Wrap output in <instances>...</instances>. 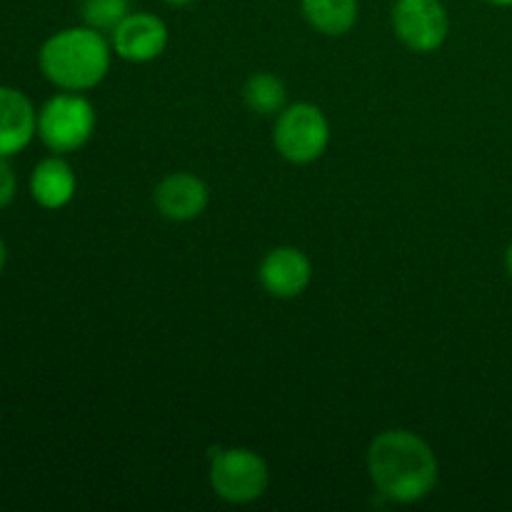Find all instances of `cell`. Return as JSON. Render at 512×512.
Listing matches in <instances>:
<instances>
[{
	"mask_svg": "<svg viewBox=\"0 0 512 512\" xmlns=\"http://www.w3.org/2000/svg\"><path fill=\"white\" fill-rule=\"evenodd\" d=\"M368 470L380 495L393 503H415L433 493L438 458L420 435L385 430L370 443Z\"/></svg>",
	"mask_w": 512,
	"mask_h": 512,
	"instance_id": "1",
	"label": "cell"
},
{
	"mask_svg": "<svg viewBox=\"0 0 512 512\" xmlns=\"http://www.w3.org/2000/svg\"><path fill=\"white\" fill-rule=\"evenodd\" d=\"M45 78L60 90H90L108 75L110 45L95 28H68L50 35L38 55Z\"/></svg>",
	"mask_w": 512,
	"mask_h": 512,
	"instance_id": "2",
	"label": "cell"
},
{
	"mask_svg": "<svg viewBox=\"0 0 512 512\" xmlns=\"http://www.w3.org/2000/svg\"><path fill=\"white\" fill-rule=\"evenodd\" d=\"M95 130V110L78 93L50 98L38 113V135L53 153H73L90 140Z\"/></svg>",
	"mask_w": 512,
	"mask_h": 512,
	"instance_id": "3",
	"label": "cell"
},
{
	"mask_svg": "<svg viewBox=\"0 0 512 512\" xmlns=\"http://www.w3.org/2000/svg\"><path fill=\"white\" fill-rule=\"evenodd\" d=\"M273 140L278 153L290 163H313L328 148V118L323 115V110L310 103L290 105V108L280 110Z\"/></svg>",
	"mask_w": 512,
	"mask_h": 512,
	"instance_id": "4",
	"label": "cell"
},
{
	"mask_svg": "<svg viewBox=\"0 0 512 512\" xmlns=\"http://www.w3.org/2000/svg\"><path fill=\"white\" fill-rule=\"evenodd\" d=\"M210 485L228 503H253L268 488V465L253 450H218L210 463Z\"/></svg>",
	"mask_w": 512,
	"mask_h": 512,
	"instance_id": "5",
	"label": "cell"
},
{
	"mask_svg": "<svg viewBox=\"0 0 512 512\" xmlns=\"http://www.w3.org/2000/svg\"><path fill=\"white\" fill-rule=\"evenodd\" d=\"M395 35L415 53H433L448 38V10L443 0H395Z\"/></svg>",
	"mask_w": 512,
	"mask_h": 512,
	"instance_id": "6",
	"label": "cell"
},
{
	"mask_svg": "<svg viewBox=\"0 0 512 512\" xmlns=\"http://www.w3.org/2000/svg\"><path fill=\"white\" fill-rule=\"evenodd\" d=\"M113 50L130 63L155 60L168 45V28L158 15L128 13L113 30Z\"/></svg>",
	"mask_w": 512,
	"mask_h": 512,
	"instance_id": "7",
	"label": "cell"
},
{
	"mask_svg": "<svg viewBox=\"0 0 512 512\" xmlns=\"http://www.w3.org/2000/svg\"><path fill=\"white\" fill-rule=\"evenodd\" d=\"M313 278L308 255L298 248H275L260 263V283L273 298H298Z\"/></svg>",
	"mask_w": 512,
	"mask_h": 512,
	"instance_id": "8",
	"label": "cell"
},
{
	"mask_svg": "<svg viewBox=\"0 0 512 512\" xmlns=\"http://www.w3.org/2000/svg\"><path fill=\"white\" fill-rule=\"evenodd\" d=\"M38 133V113L28 95L0 85V155L10 158L30 145Z\"/></svg>",
	"mask_w": 512,
	"mask_h": 512,
	"instance_id": "9",
	"label": "cell"
},
{
	"mask_svg": "<svg viewBox=\"0 0 512 512\" xmlns=\"http://www.w3.org/2000/svg\"><path fill=\"white\" fill-rule=\"evenodd\" d=\"M155 205L163 213V218L185 223V220L198 218L208 205V188L200 178L190 173H173L160 180L155 188Z\"/></svg>",
	"mask_w": 512,
	"mask_h": 512,
	"instance_id": "10",
	"label": "cell"
},
{
	"mask_svg": "<svg viewBox=\"0 0 512 512\" xmlns=\"http://www.w3.org/2000/svg\"><path fill=\"white\" fill-rule=\"evenodd\" d=\"M30 195L45 210L65 208L75 195L73 168L58 155L40 160L30 175Z\"/></svg>",
	"mask_w": 512,
	"mask_h": 512,
	"instance_id": "11",
	"label": "cell"
},
{
	"mask_svg": "<svg viewBox=\"0 0 512 512\" xmlns=\"http://www.w3.org/2000/svg\"><path fill=\"white\" fill-rule=\"evenodd\" d=\"M303 15L325 35H345L358 20V0H303Z\"/></svg>",
	"mask_w": 512,
	"mask_h": 512,
	"instance_id": "12",
	"label": "cell"
},
{
	"mask_svg": "<svg viewBox=\"0 0 512 512\" xmlns=\"http://www.w3.org/2000/svg\"><path fill=\"white\" fill-rule=\"evenodd\" d=\"M245 105L258 115H278L285 108V85L270 73H253L243 88Z\"/></svg>",
	"mask_w": 512,
	"mask_h": 512,
	"instance_id": "13",
	"label": "cell"
},
{
	"mask_svg": "<svg viewBox=\"0 0 512 512\" xmlns=\"http://www.w3.org/2000/svg\"><path fill=\"white\" fill-rule=\"evenodd\" d=\"M130 13V0H83V18L90 28L113 33Z\"/></svg>",
	"mask_w": 512,
	"mask_h": 512,
	"instance_id": "14",
	"label": "cell"
},
{
	"mask_svg": "<svg viewBox=\"0 0 512 512\" xmlns=\"http://www.w3.org/2000/svg\"><path fill=\"white\" fill-rule=\"evenodd\" d=\"M15 193H18V180H15L13 168H10L8 158L0 155V210L8 208L13 203Z\"/></svg>",
	"mask_w": 512,
	"mask_h": 512,
	"instance_id": "15",
	"label": "cell"
},
{
	"mask_svg": "<svg viewBox=\"0 0 512 512\" xmlns=\"http://www.w3.org/2000/svg\"><path fill=\"white\" fill-rule=\"evenodd\" d=\"M3 268H5V243L3 238H0V273H3Z\"/></svg>",
	"mask_w": 512,
	"mask_h": 512,
	"instance_id": "16",
	"label": "cell"
},
{
	"mask_svg": "<svg viewBox=\"0 0 512 512\" xmlns=\"http://www.w3.org/2000/svg\"><path fill=\"white\" fill-rule=\"evenodd\" d=\"M505 265H508V273L512 275V243H510L508 253H505Z\"/></svg>",
	"mask_w": 512,
	"mask_h": 512,
	"instance_id": "17",
	"label": "cell"
},
{
	"mask_svg": "<svg viewBox=\"0 0 512 512\" xmlns=\"http://www.w3.org/2000/svg\"><path fill=\"white\" fill-rule=\"evenodd\" d=\"M165 3H170V5H188V3H193V0H165Z\"/></svg>",
	"mask_w": 512,
	"mask_h": 512,
	"instance_id": "18",
	"label": "cell"
},
{
	"mask_svg": "<svg viewBox=\"0 0 512 512\" xmlns=\"http://www.w3.org/2000/svg\"><path fill=\"white\" fill-rule=\"evenodd\" d=\"M490 3H495V5H512V0H490Z\"/></svg>",
	"mask_w": 512,
	"mask_h": 512,
	"instance_id": "19",
	"label": "cell"
}]
</instances>
